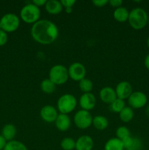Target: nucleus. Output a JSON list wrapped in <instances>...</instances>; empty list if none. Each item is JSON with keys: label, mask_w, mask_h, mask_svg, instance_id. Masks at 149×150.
I'll use <instances>...</instances> for the list:
<instances>
[{"label": "nucleus", "mask_w": 149, "mask_h": 150, "mask_svg": "<svg viewBox=\"0 0 149 150\" xmlns=\"http://www.w3.org/2000/svg\"><path fill=\"white\" fill-rule=\"evenodd\" d=\"M32 36L37 42L47 45L54 42L58 35L56 25L48 20H39L31 29Z\"/></svg>", "instance_id": "nucleus-1"}, {"label": "nucleus", "mask_w": 149, "mask_h": 150, "mask_svg": "<svg viewBox=\"0 0 149 150\" xmlns=\"http://www.w3.org/2000/svg\"><path fill=\"white\" fill-rule=\"evenodd\" d=\"M128 21L133 29L139 30L146 26L148 21V16L143 9L137 7L129 12Z\"/></svg>", "instance_id": "nucleus-2"}, {"label": "nucleus", "mask_w": 149, "mask_h": 150, "mask_svg": "<svg viewBox=\"0 0 149 150\" xmlns=\"http://www.w3.org/2000/svg\"><path fill=\"white\" fill-rule=\"evenodd\" d=\"M68 70L61 64H56L50 70L49 79L56 85H61L68 80Z\"/></svg>", "instance_id": "nucleus-3"}, {"label": "nucleus", "mask_w": 149, "mask_h": 150, "mask_svg": "<svg viewBox=\"0 0 149 150\" xmlns=\"http://www.w3.org/2000/svg\"><path fill=\"white\" fill-rule=\"evenodd\" d=\"M20 17L22 20L28 23H36L40 17V10L34 4H26L20 10Z\"/></svg>", "instance_id": "nucleus-4"}, {"label": "nucleus", "mask_w": 149, "mask_h": 150, "mask_svg": "<svg viewBox=\"0 0 149 150\" xmlns=\"http://www.w3.org/2000/svg\"><path fill=\"white\" fill-rule=\"evenodd\" d=\"M77 105L76 98L70 94H65L59 98L57 102L58 111L61 114H67L72 112Z\"/></svg>", "instance_id": "nucleus-5"}, {"label": "nucleus", "mask_w": 149, "mask_h": 150, "mask_svg": "<svg viewBox=\"0 0 149 150\" xmlns=\"http://www.w3.org/2000/svg\"><path fill=\"white\" fill-rule=\"evenodd\" d=\"M20 24L19 18L13 13H7L0 20V25L3 31L6 32H13L18 28Z\"/></svg>", "instance_id": "nucleus-6"}, {"label": "nucleus", "mask_w": 149, "mask_h": 150, "mask_svg": "<svg viewBox=\"0 0 149 150\" xmlns=\"http://www.w3.org/2000/svg\"><path fill=\"white\" fill-rule=\"evenodd\" d=\"M91 114L89 111L80 110L75 114L74 117V122L75 125L80 129H86L90 127L92 124Z\"/></svg>", "instance_id": "nucleus-7"}, {"label": "nucleus", "mask_w": 149, "mask_h": 150, "mask_svg": "<svg viewBox=\"0 0 149 150\" xmlns=\"http://www.w3.org/2000/svg\"><path fill=\"white\" fill-rule=\"evenodd\" d=\"M68 73L69 76L72 80L80 81L85 78L86 70L83 64L80 62H74L70 66Z\"/></svg>", "instance_id": "nucleus-8"}, {"label": "nucleus", "mask_w": 149, "mask_h": 150, "mask_svg": "<svg viewBox=\"0 0 149 150\" xmlns=\"http://www.w3.org/2000/svg\"><path fill=\"white\" fill-rule=\"evenodd\" d=\"M131 108H141L147 103V97L142 92H134L128 98Z\"/></svg>", "instance_id": "nucleus-9"}, {"label": "nucleus", "mask_w": 149, "mask_h": 150, "mask_svg": "<svg viewBox=\"0 0 149 150\" xmlns=\"http://www.w3.org/2000/svg\"><path fill=\"white\" fill-rule=\"evenodd\" d=\"M115 92L118 98L121 100L127 99L132 93V87L128 81H121L117 85Z\"/></svg>", "instance_id": "nucleus-10"}, {"label": "nucleus", "mask_w": 149, "mask_h": 150, "mask_svg": "<svg viewBox=\"0 0 149 150\" xmlns=\"http://www.w3.org/2000/svg\"><path fill=\"white\" fill-rule=\"evenodd\" d=\"M58 113L54 107L50 105H45L42 107L40 111V116L44 121L47 122H55L58 117Z\"/></svg>", "instance_id": "nucleus-11"}, {"label": "nucleus", "mask_w": 149, "mask_h": 150, "mask_svg": "<svg viewBox=\"0 0 149 150\" xmlns=\"http://www.w3.org/2000/svg\"><path fill=\"white\" fill-rule=\"evenodd\" d=\"M80 105L83 110L89 111L94 108L96 105V98L91 92L84 93L80 98Z\"/></svg>", "instance_id": "nucleus-12"}, {"label": "nucleus", "mask_w": 149, "mask_h": 150, "mask_svg": "<svg viewBox=\"0 0 149 150\" xmlns=\"http://www.w3.org/2000/svg\"><path fill=\"white\" fill-rule=\"evenodd\" d=\"M101 100L106 103L111 104L117 98L116 92L114 89L110 86H106L101 89L99 93Z\"/></svg>", "instance_id": "nucleus-13"}, {"label": "nucleus", "mask_w": 149, "mask_h": 150, "mask_svg": "<svg viewBox=\"0 0 149 150\" xmlns=\"http://www.w3.org/2000/svg\"><path fill=\"white\" fill-rule=\"evenodd\" d=\"M93 146V142L89 136H82L75 142L76 150H91Z\"/></svg>", "instance_id": "nucleus-14"}, {"label": "nucleus", "mask_w": 149, "mask_h": 150, "mask_svg": "<svg viewBox=\"0 0 149 150\" xmlns=\"http://www.w3.org/2000/svg\"><path fill=\"white\" fill-rule=\"evenodd\" d=\"M56 126L57 128L61 131H66L68 130L71 125L70 119L67 114H60L57 117L56 120L55 121Z\"/></svg>", "instance_id": "nucleus-15"}, {"label": "nucleus", "mask_w": 149, "mask_h": 150, "mask_svg": "<svg viewBox=\"0 0 149 150\" xmlns=\"http://www.w3.org/2000/svg\"><path fill=\"white\" fill-rule=\"evenodd\" d=\"M62 7L63 6L61 1H58L57 0H49V1H47L45 4V9L50 14H58L62 10Z\"/></svg>", "instance_id": "nucleus-16"}, {"label": "nucleus", "mask_w": 149, "mask_h": 150, "mask_svg": "<svg viewBox=\"0 0 149 150\" xmlns=\"http://www.w3.org/2000/svg\"><path fill=\"white\" fill-rule=\"evenodd\" d=\"M16 134V128L13 125L7 124L4 125L1 131V136L4 138L6 141H13Z\"/></svg>", "instance_id": "nucleus-17"}, {"label": "nucleus", "mask_w": 149, "mask_h": 150, "mask_svg": "<svg viewBox=\"0 0 149 150\" xmlns=\"http://www.w3.org/2000/svg\"><path fill=\"white\" fill-rule=\"evenodd\" d=\"M124 146L121 140L118 138H112L106 142L105 150H124Z\"/></svg>", "instance_id": "nucleus-18"}, {"label": "nucleus", "mask_w": 149, "mask_h": 150, "mask_svg": "<svg viewBox=\"0 0 149 150\" xmlns=\"http://www.w3.org/2000/svg\"><path fill=\"white\" fill-rule=\"evenodd\" d=\"M129 12L127 8L119 7L115 10L113 13V17L116 21L119 22H124L128 20Z\"/></svg>", "instance_id": "nucleus-19"}, {"label": "nucleus", "mask_w": 149, "mask_h": 150, "mask_svg": "<svg viewBox=\"0 0 149 150\" xmlns=\"http://www.w3.org/2000/svg\"><path fill=\"white\" fill-rule=\"evenodd\" d=\"M93 126L96 129L99 130H103L106 129L108 126V120L104 116L98 115L96 116L93 119L92 121Z\"/></svg>", "instance_id": "nucleus-20"}, {"label": "nucleus", "mask_w": 149, "mask_h": 150, "mask_svg": "<svg viewBox=\"0 0 149 150\" xmlns=\"http://www.w3.org/2000/svg\"><path fill=\"white\" fill-rule=\"evenodd\" d=\"M119 117L124 122H129L134 117V111L131 107H124L119 113Z\"/></svg>", "instance_id": "nucleus-21"}, {"label": "nucleus", "mask_w": 149, "mask_h": 150, "mask_svg": "<svg viewBox=\"0 0 149 150\" xmlns=\"http://www.w3.org/2000/svg\"><path fill=\"white\" fill-rule=\"evenodd\" d=\"M3 150H28L26 146L18 141H10L7 142Z\"/></svg>", "instance_id": "nucleus-22"}, {"label": "nucleus", "mask_w": 149, "mask_h": 150, "mask_svg": "<svg viewBox=\"0 0 149 150\" xmlns=\"http://www.w3.org/2000/svg\"><path fill=\"white\" fill-rule=\"evenodd\" d=\"M41 88H42V90L45 93L51 94L55 91L56 84L49 79H45L41 83Z\"/></svg>", "instance_id": "nucleus-23"}, {"label": "nucleus", "mask_w": 149, "mask_h": 150, "mask_svg": "<svg viewBox=\"0 0 149 150\" xmlns=\"http://www.w3.org/2000/svg\"><path fill=\"white\" fill-rule=\"evenodd\" d=\"M79 87L85 93H89L93 89V83L90 79H83L79 82Z\"/></svg>", "instance_id": "nucleus-24"}, {"label": "nucleus", "mask_w": 149, "mask_h": 150, "mask_svg": "<svg viewBox=\"0 0 149 150\" xmlns=\"http://www.w3.org/2000/svg\"><path fill=\"white\" fill-rule=\"evenodd\" d=\"M124 107H125V103L124 100L119 99L118 98L110 104L111 111L115 113H120Z\"/></svg>", "instance_id": "nucleus-25"}, {"label": "nucleus", "mask_w": 149, "mask_h": 150, "mask_svg": "<svg viewBox=\"0 0 149 150\" xmlns=\"http://www.w3.org/2000/svg\"><path fill=\"white\" fill-rule=\"evenodd\" d=\"M61 146L64 150H73L75 148V142L72 138H64L61 141Z\"/></svg>", "instance_id": "nucleus-26"}, {"label": "nucleus", "mask_w": 149, "mask_h": 150, "mask_svg": "<svg viewBox=\"0 0 149 150\" xmlns=\"http://www.w3.org/2000/svg\"><path fill=\"white\" fill-rule=\"evenodd\" d=\"M116 136L120 140H123L125 138L130 136V131L125 126H121L116 130Z\"/></svg>", "instance_id": "nucleus-27"}, {"label": "nucleus", "mask_w": 149, "mask_h": 150, "mask_svg": "<svg viewBox=\"0 0 149 150\" xmlns=\"http://www.w3.org/2000/svg\"><path fill=\"white\" fill-rule=\"evenodd\" d=\"M133 141H134V138H131V136H129V137H127L123 139V140H121L124 149L127 150L129 149L130 146L132 144Z\"/></svg>", "instance_id": "nucleus-28"}, {"label": "nucleus", "mask_w": 149, "mask_h": 150, "mask_svg": "<svg viewBox=\"0 0 149 150\" xmlns=\"http://www.w3.org/2000/svg\"><path fill=\"white\" fill-rule=\"evenodd\" d=\"M142 148V142L140 139H136L134 138V141H133V143L131 144V146H130V148L127 150H140Z\"/></svg>", "instance_id": "nucleus-29"}, {"label": "nucleus", "mask_w": 149, "mask_h": 150, "mask_svg": "<svg viewBox=\"0 0 149 150\" xmlns=\"http://www.w3.org/2000/svg\"><path fill=\"white\" fill-rule=\"evenodd\" d=\"M7 32L3 31L2 29H0V46L4 45L7 43Z\"/></svg>", "instance_id": "nucleus-30"}, {"label": "nucleus", "mask_w": 149, "mask_h": 150, "mask_svg": "<svg viewBox=\"0 0 149 150\" xmlns=\"http://www.w3.org/2000/svg\"><path fill=\"white\" fill-rule=\"evenodd\" d=\"M61 3L65 8H70L72 7L73 4L75 3V0H61Z\"/></svg>", "instance_id": "nucleus-31"}, {"label": "nucleus", "mask_w": 149, "mask_h": 150, "mask_svg": "<svg viewBox=\"0 0 149 150\" xmlns=\"http://www.w3.org/2000/svg\"><path fill=\"white\" fill-rule=\"evenodd\" d=\"M92 2L96 7H103V6L106 5L109 1L108 0H93L92 1Z\"/></svg>", "instance_id": "nucleus-32"}, {"label": "nucleus", "mask_w": 149, "mask_h": 150, "mask_svg": "<svg viewBox=\"0 0 149 150\" xmlns=\"http://www.w3.org/2000/svg\"><path fill=\"white\" fill-rule=\"evenodd\" d=\"M109 3L112 7L118 8V7H119L122 4L123 1L121 0H110V1H109Z\"/></svg>", "instance_id": "nucleus-33"}, {"label": "nucleus", "mask_w": 149, "mask_h": 150, "mask_svg": "<svg viewBox=\"0 0 149 150\" xmlns=\"http://www.w3.org/2000/svg\"><path fill=\"white\" fill-rule=\"evenodd\" d=\"M47 1L46 0H34L32 1V4H34V5H36L37 7H41V6H43L46 4Z\"/></svg>", "instance_id": "nucleus-34"}, {"label": "nucleus", "mask_w": 149, "mask_h": 150, "mask_svg": "<svg viewBox=\"0 0 149 150\" xmlns=\"http://www.w3.org/2000/svg\"><path fill=\"white\" fill-rule=\"evenodd\" d=\"M6 144H7V141L4 139V138L1 135H0V150H3L4 149Z\"/></svg>", "instance_id": "nucleus-35"}, {"label": "nucleus", "mask_w": 149, "mask_h": 150, "mask_svg": "<svg viewBox=\"0 0 149 150\" xmlns=\"http://www.w3.org/2000/svg\"><path fill=\"white\" fill-rule=\"evenodd\" d=\"M145 65L146 68L149 70V54L146 56L145 59Z\"/></svg>", "instance_id": "nucleus-36"}, {"label": "nucleus", "mask_w": 149, "mask_h": 150, "mask_svg": "<svg viewBox=\"0 0 149 150\" xmlns=\"http://www.w3.org/2000/svg\"><path fill=\"white\" fill-rule=\"evenodd\" d=\"M72 7H70V8H66V12H67V13H70L72 12Z\"/></svg>", "instance_id": "nucleus-37"}, {"label": "nucleus", "mask_w": 149, "mask_h": 150, "mask_svg": "<svg viewBox=\"0 0 149 150\" xmlns=\"http://www.w3.org/2000/svg\"><path fill=\"white\" fill-rule=\"evenodd\" d=\"M146 111H147L148 116V117H149V105H148V108H147V110H146Z\"/></svg>", "instance_id": "nucleus-38"}, {"label": "nucleus", "mask_w": 149, "mask_h": 150, "mask_svg": "<svg viewBox=\"0 0 149 150\" xmlns=\"http://www.w3.org/2000/svg\"><path fill=\"white\" fill-rule=\"evenodd\" d=\"M147 44H148V48H149V37H148V40H147Z\"/></svg>", "instance_id": "nucleus-39"}, {"label": "nucleus", "mask_w": 149, "mask_h": 150, "mask_svg": "<svg viewBox=\"0 0 149 150\" xmlns=\"http://www.w3.org/2000/svg\"><path fill=\"white\" fill-rule=\"evenodd\" d=\"M148 24H149V16H148Z\"/></svg>", "instance_id": "nucleus-40"}, {"label": "nucleus", "mask_w": 149, "mask_h": 150, "mask_svg": "<svg viewBox=\"0 0 149 150\" xmlns=\"http://www.w3.org/2000/svg\"><path fill=\"white\" fill-rule=\"evenodd\" d=\"M0 29H1V25H0Z\"/></svg>", "instance_id": "nucleus-41"}]
</instances>
